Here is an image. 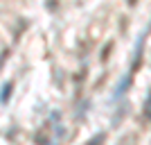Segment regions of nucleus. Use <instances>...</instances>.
<instances>
[{
    "label": "nucleus",
    "mask_w": 151,
    "mask_h": 145,
    "mask_svg": "<svg viewBox=\"0 0 151 145\" xmlns=\"http://www.w3.org/2000/svg\"><path fill=\"white\" fill-rule=\"evenodd\" d=\"M34 143L36 145H50L52 143V127H47V125L38 127L34 132Z\"/></svg>",
    "instance_id": "f257e3e1"
},
{
    "label": "nucleus",
    "mask_w": 151,
    "mask_h": 145,
    "mask_svg": "<svg viewBox=\"0 0 151 145\" xmlns=\"http://www.w3.org/2000/svg\"><path fill=\"white\" fill-rule=\"evenodd\" d=\"M104 141H106V134H97V136H95V138H90L86 145H101Z\"/></svg>",
    "instance_id": "7ed1b4c3"
},
{
    "label": "nucleus",
    "mask_w": 151,
    "mask_h": 145,
    "mask_svg": "<svg viewBox=\"0 0 151 145\" xmlns=\"http://www.w3.org/2000/svg\"><path fill=\"white\" fill-rule=\"evenodd\" d=\"M9 93H12V82H7L5 86H2V95H0V100L7 102V100H9Z\"/></svg>",
    "instance_id": "f03ea898"
}]
</instances>
